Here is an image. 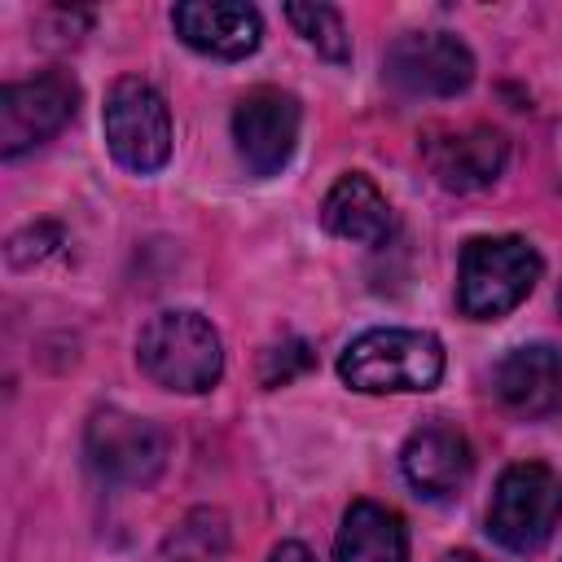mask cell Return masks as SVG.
Returning a JSON list of instances; mask_svg holds the SVG:
<instances>
[{"instance_id": "obj_13", "label": "cell", "mask_w": 562, "mask_h": 562, "mask_svg": "<svg viewBox=\"0 0 562 562\" xmlns=\"http://www.w3.org/2000/svg\"><path fill=\"white\" fill-rule=\"evenodd\" d=\"M505 158H509V140L496 127H465V132H448V136L426 140L430 176L457 193L492 184L505 171Z\"/></svg>"}, {"instance_id": "obj_4", "label": "cell", "mask_w": 562, "mask_h": 562, "mask_svg": "<svg viewBox=\"0 0 562 562\" xmlns=\"http://www.w3.org/2000/svg\"><path fill=\"white\" fill-rule=\"evenodd\" d=\"M562 522V479L540 461H518L496 479L487 531L509 553H536Z\"/></svg>"}, {"instance_id": "obj_10", "label": "cell", "mask_w": 562, "mask_h": 562, "mask_svg": "<svg viewBox=\"0 0 562 562\" xmlns=\"http://www.w3.org/2000/svg\"><path fill=\"white\" fill-rule=\"evenodd\" d=\"M400 470L417 487V496H426V501H452L470 483L474 452H470V439L452 422H439L435 417V422L417 426L404 439Z\"/></svg>"}, {"instance_id": "obj_17", "label": "cell", "mask_w": 562, "mask_h": 562, "mask_svg": "<svg viewBox=\"0 0 562 562\" xmlns=\"http://www.w3.org/2000/svg\"><path fill=\"white\" fill-rule=\"evenodd\" d=\"M285 18L321 57H329V61L351 57V35H347V22L334 4H285Z\"/></svg>"}, {"instance_id": "obj_11", "label": "cell", "mask_w": 562, "mask_h": 562, "mask_svg": "<svg viewBox=\"0 0 562 562\" xmlns=\"http://www.w3.org/2000/svg\"><path fill=\"white\" fill-rule=\"evenodd\" d=\"M171 22L189 48L220 57V61L250 57L263 40L259 9L241 4V0H184L171 9Z\"/></svg>"}, {"instance_id": "obj_8", "label": "cell", "mask_w": 562, "mask_h": 562, "mask_svg": "<svg viewBox=\"0 0 562 562\" xmlns=\"http://www.w3.org/2000/svg\"><path fill=\"white\" fill-rule=\"evenodd\" d=\"M299 97L285 88H250L233 110V145L250 176H277L299 145Z\"/></svg>"}, {"instance_id": "obj_15", "label": "cell", "mask_w": 562, "mask_h": 562, "mask_svg": "<svg viewBox=\"0 0 562 562\" xmlns=\"http://www.w3.org/2000/svg\"><path fill=\"white\" fill-rule=\"evenodd\" d=\"M334 562H408V531L391 505L356 501L342 514Z\"/></svg>"}, {"instance_id": "obj_18", "label": "cell", "mask_w": 562, "mask_h": 562, "mask_svg": "<svg viewBox=\"0 0 562 562\" xmlns=\"http://www.w3.org/2000/svg\"><path fill=\"white\" fill-rule=\"evenodd\" d=\"M312 364V351H307V342H299V338H290V342H277V347H268L263 351V364H259V382L263 386H281V382H290L294 373H303Z\"/></svg>"}, {"instance_id": "obj_9", "label": "cell", "mask_w": 562, "mask_h": 562, "mask_svg": "<svg viewBox=\"0 0 562 562\" xmlns=\"http://www.w3.org/2000/svg\"><path fill=\"white\" fill-rule=\"evenodd\" d=\"M382 70L408 97H457L474 79V57L448 31H408L386 48Z\"/></svg>"}, {"instance_id": "obj_7", "label": "cell", "mask_w": 562, "mask_h": 562, "mask_svg": "<svg viewBox=\"0 0 562 562\" xmlns=\"http://www.w3.org/2000/svg\"><path fill=\"white\" fill-rule=\"evenodd\" d=\"M79 105V83L66 70H44L22 83H4L0 92V154L18 158L48 136H57Z\"/></svg>"}, {"instance_id": "obj_20", "label": "cell", "mask_w": 562, "mask_h": 562, "mask_svg": "<svg viewBox=\"0 0 562 562\" xmlns=\"http://www.w3.org/2000/svg\"><path fill=\"white\" fill-rule=\"evenodd\" d=\"M439 562H483V558H474L470 549H457V553H443Z\"/></svg>"}, {"instance_id": "obj_14", "label": "cell", "mask_w": 562, "mask_h": 562, "mask_svg": "<svg viewBox=\"0 0 562 562\" xmlns=\"http://www.w3.org/2000/svg\"><path fill=\"white\" fill-rule=\"evenodd\" d=\"M321 224L342 241L378 246L391 233V202L364 171H347L329 184L321 202Z\"/></svg>"}, {"instance_id": "obj_5", "label": "cell", "mask_w": 562, "mask_h": 562, "mask_svg": "<svg viewBox=\"0 0 562 562\" xmlns=\"http://www.w3.org/2000/svg\"><path fill=\"white\" fill-rule=\"evenodd\" d=\"M101 127H105V145L114 154L119 167L149 176L171 158V114L167 101L158 97L154 83L127 75L110 88L105 110H101Z\"/></svg>"}, {"instance_id": "obj_1", "label": "cell", "mask_w": 562, "mask_h": 562, "mask_svg": "<svg viewBox=\"0 0 562 562\" xmlns=\"http://www.w3.org/2000/svg\"><path fill=\"white\" fill-rule=\"evenodd\" d=\"M136 364L149 382H158L167 391L202 395L224 373V347L206 316L171 307V312H158L145 321L140 338H136Z\"/></svg>"}, {"instance_id": "obj_2", "label": "cell", "mask_w": 562, "mask_h": 562, "mask_svg": "<svg viewBox=\"0 0 562 562\" xmlns=\"http://www.w3.org/2000/svg\"><path fill=\"white\" fill-rule=\"evenodd\" d=\"M338 378L364 395L430 391L443 378V342L426 329H364L342 347Z\"/></svg>"}, {"instance_id": "obj_6", "label": "cell", "mask_w": 562, "mask_h": 562, "mask_svg": "<svg viewBox=\"0 0 562 562\" xmlns=\"http://www.w3.org/2000/svg\"><path fill=\"white\" fill-rule=\"evenodd\" d=\"M83 457L88 465L123 487H145L167 465V435L123 408H97L83 430Z\"/></svg>"}, {"instance_id": "obj_12", "label": "cell", "mask_w": 562, "mask_h": 562, "mask_svg": "<svg viewBox=\"0 0 562 562\" xmlns=\"http://www.w3.org/2000/svg\"><path fill=\"white\" fill-rule=\"evenodd\" d=\"M496 395L509 413L540 422L562 408V351L549 342H522L496 364Z\"/></svg>"}, {"instance_id": "obj_16", "label": "cell", "mask_w": 562, "mask_h": 562, "mask_svg": "<svg viewBox=\"0 0 562 562\" xmlns=\"http://www.w3.org/2000/svg\"><path fill=\"white\" fill-rule=\"evenodd\" d=\"M162 562H228V522L220 509H193L167 536Z\"/></svg>"}, {"instance_id": "obj_3", "label": "cell", "mask_w": 562, "mask_h": 562, "mask_svg": "<svg viewBox=\"0 0 562 562\" xmlns=\"http://www.w3.org/2000/svg\"><path fill=\"white\" fill-rule=\"evenodd\" d=\"M540 268L544 263L527 237H474L461 250L457 303L470 321H496L536 290Z\"/></svg>"}, {"instance_id": "obj_19", "label": "cell", "mask_w": 562, "mask_h": 562, "mask_svg": "<svg viewBox=\"0 0 562 562\" xmlns=\"http://www.w3.org/2000/svg\"><path fill=\"white\" fill-rule=\"evenodd\" d=\"M268 562H316V558L307 553V544H299V540H281V544L268 553Z\"/></svg>"}]
</instances>
